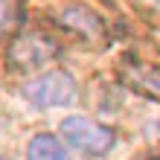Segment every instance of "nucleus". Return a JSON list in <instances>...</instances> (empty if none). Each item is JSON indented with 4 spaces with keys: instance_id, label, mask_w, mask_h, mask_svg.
I'll use <instances>...</instances> for the list:
<instances>
[{
    "instance_id": "2",
    "label": "nucleus",
    "mask_w": 160,
    "mask_h": 160,
    "mask_svg": "<svg viewBox=\"0 0 160 160\" xmlns=\"http://www.w3.org/2000/svg\"><path fill=\"white\" fill-rule=\"evenodd\" d=\"M23 99L38 111L73 108L79 102V82L67 70H50L23 84Z\"/></svg>"
},
{
    "instance_id": "5",
    "label": "nucleus",
    "mask_w": 160,
    "mask_h": 160,
    "mask_svg": "<svg viewBox=\"0 0 160 160\" xmlns=\"http://www.w3.org/2000/svg\"><path fill=\"white\" fill-rule=\"evenodd\" d=\"M26 160H70V146L55 134H35L26 146Z\"/></svg>"
},
{
    "instance_id": "7",
    "label": "nucleus",
    "mask_w": 160,
    "mask_h": 160,
    "mask_svg": "<svg viewBox=\"0 0 160 160\" xmlns=\"http://www.w3.org/2000/svg\"><path fill=\"white\" fill-rule=\"evenodd\" d=\"M23 23V3L21 0H0V38L12 35Z\"/></svg>"
},
{
    "instance_id": "4",
    "label": "nucleus",
    "mask_w": 160,
    "mask_h": 160,
    "mask_svg": "<svg viewBox=\"0 0 160 160\" xmlns=\"http://www.w3.org/2000/svg\"><path fill=\"white\" fill-rule=\"evenodd\" d=\"M61 23L67 26V29L79 32L84 41H105V23H102V18L96 12H90L88 6H67L61 12Z\"/></svg>"
},
{
    "instance_id": "6",
    "label": "nucleus",
    "mask_w": 160,
    "mask_h": 160,
    "mask_svg": "<svg viewBox=\"0 0 160 160\" xmlns=\"http://www.w3.org/2000/svg\"><path fill=\"white\" fill-rule=\"evenodd\" d=\"M128 84L140 93H148V96H160V70L154 67H134L128 70Z\"/></svg>"
},
{
    "instance_id": "8",
    "label": "nucleus",
    "mask_w": 160,
    "mask_h": 160,
    "mask_svg": "<svg viewBox=\"0 0 160 160\" xmlns=\"http://www.w3.org/2000/svg\"><path fill=\"white\" fill-rule=\"evenodd\" d=\"M146 3H152V6H160V0H146Z\"/></svg>"
},
{
    "instance_id": "9",
    "label": "nucleus",
    "mask_w": 160,
    "mask_h": 160,
    "mask_svg": "<svg viewBox=\"0 0 160 160\" xmlns=\"http://www.w3.org/2000/svg\"><path fill=\"white\" fill-rule=\"evenodd\" d=\"M0 160H9V157H0Z\"/></svg>"
},
{
    "instance_id": "3",
    "label": "nucleus",
    "mask_w": 160,
    "mask_h": 160,
    "mask_svg": "<svg viewBox=\"0 0 160 160\" xmlns=\"http://www.w3.org/2000/svg\"><path fill=\"white\" fill-rule=\"evenodd\" d=\"M55 55H58V44L44 32H26L21 38H15L6 52V64L12 73H29L47 67Z\"/></svg>"
},
{
    "instance_id": "1",
    "label": "nucleus",
    "mask_w": 160,
    "mask_h": 160,
    "mask_svg": "<svg viewBox=\"0 0 160 160\" xmlns=\"http://www.w3.org/2000/svg\"><path fill=\"white\" fill-rule=\"evenodd\" d=\"M58 137L67 143L73 152H79L84 157H105L111 148L117 146V131L96 122L90 117H64L58 125Z\"/></svg>"
}]
</instances>
